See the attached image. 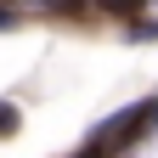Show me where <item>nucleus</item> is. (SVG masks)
I'll use <instances>...</instances> for the list:
<instances>
[{"label":"nucleus","instance_id":"f257e3e1","mask_svg":"<svg viewBox=\"0 0 158 158\" xmlns=\"http://www.w3.org/2000/svg\"><path fill=\"white\" fill-rule=\"evenodd\" d=\"M17 130V107H6V102H0V135H11Z\"/></svg>","mask_w":158,"mask_h":158}]
</instances>
